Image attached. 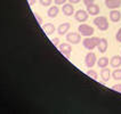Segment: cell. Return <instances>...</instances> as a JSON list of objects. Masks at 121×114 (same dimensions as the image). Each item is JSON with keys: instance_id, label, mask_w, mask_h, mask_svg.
Here are the masks:
<instances>
[{"instance_id": "obj_3", "label": "cell", "mask_w": 121, "mask_h": 114, "mask_svg": "<svg viewBox=\"0 0 121 114\" xmlns=\"http://www.w3.org/2000/svg\"><path fill=\"white\" fill-rule=\"evenodd\" d=\"M78 31H79V34L80 35H83V37H91L94 34V27L88 25V24H85L82 23L78 26Z\"/></svg>"}, {"instance_id": "obj_14", "label": "cell", "mask_w": 121, "mask_h": 114, "mask_svg": "<svg viewBox=\"0 0 121 114\" xmlns=\"http://www.w3.org/2000/svg\"><path fill=\"white\" fill-rule=\"evenodd\" d=\"M101 78L104 82H108V81L110 80V78H111V71H110V68H108V67H103V68H102Z\"/></svg>"}, {"instance_id": "obj_22", "label": "cell", "mask_w": 121, "mask_h": 114, "mask_svg": "<svg viewBox=\"0 0 121 114\" xmlns=\"http://www.w3.org/2000/svg\"><path fill=\"white\" fill-rule=\"evenodd\" d=\"M112 89L114 91H118V93H121V83H117L114 86H112Z\"/></svg>"}, {"instance_id": "obj_18", "label": "cell", "mask_w": 121, "mask_h": 114, "mask_svg": "<svg viewBox=\"0 0 121 114\" xmlns=\"http://www.w3.org/2000/svg\"><path fill=\"white\" fill-rule=\"evenodd\" d=\"M108 63H110V59H108V57H105V56L98 58V60H97V65H98V67H101V68H103V67H108Z\"/></svg>"}, {"instance_id": "obj_24", "label": "cell", "mask_w": 121, "mask_h": 114, "mask_svg": "<svg viewBox=\"0 0 121 114\" xmlns=\"http://www.w3.org/2000/svg\"><path fill=\"white\" fill-rule=\"evenodd\" d=\"M52 42H53V45H54V46H56V47H57V46L60 43L58 38H53V39H52Z\"/></svg>"}, {"instance_id": "obj_1", "label": "cell", "mask_w": 121, "mask_h": 114, "mask_svg": "<svg viewBox=\"0 0 121 114\" xmlns=\"http://www.w3.org/2000/svg\"><path fill=\"white\" fill-rule=\"evenodd\" d=\"M99 39L101 38H98V37H86L83 41H82V45H83V47L88 49V50H93L95 48L97 47V45H98V42H99Z\"/></svg>"}, {"instance_id": "obj_11", "label": "cell", "mask_w": 121, "mask_h": 114, "mask_svg": "<svg viewBox=\"0 0 121 114\" xmlns=\"http://www.w3.org/2000/svg\"><path fill=\"white\" fill-rule=\"evenodd\" d=\"M105 6L108 9H118L121 7V0H105Z\"/></svg>"}, {"instance_id": "obj_9", "label": "cell", "mask_w": 121, "mask_h": 114, "mask_svg": "<svg viewBox=\"0 0 121 114\" xmlns=\"http://www.w3.org/2000/svg\"><path fill=\"white\" fill-rule=\"evenodd\" d=\"M99 6L98 5H96V4H90V5H88L87 6V12L88 15H91V16H96V15H98L99 14Z\"/></svg>"}, {"instance_id": "obj_13", "label": "cell", "mask_w": 121, "mask_h": 114, "mask_svg": "<svg viewBox=\"0 0 121 114\" xmlns=\"http://www.w3.org/2000/svg\"><path fill=\"white\" fill-rule=\"evenodd\" d=\"M108 64H110L112 67H114V68L120 67L121 66V56H119V55L113 56V57L110 59V63H108Z\"/></svg>"}, {"instance_id": "obj_27", "label": "cell", "mask_w": 121, "mask_h": 114, "mask_svg": "<svg viewBox=\"0 0 121 114\" xmlns=\"http://www.w3.org/2000/svg\"><path fill=\"white\" fill-rule=\"evenodd\" d=\"M95 0H83V4L86 5V6H88V5H90V4H94Z\"/></svg>"}, {"instance_id": "obj_5", "label": "cell", "mask_w": 121, "mask_h": 114, "mask_svg": "<svg viewBox=\"0 0 121 114\" xmlns=\"http://www.w3.org/2000/svg\"><path fill=\"white\" fill-rule=\"evenodd\" d=\"M96 62H97V57H96L95 53H88L86 55V57H85V64H86V66L88 68H91L96 64Z\"/></svg>"}, {"instance_id": "obj_28", "label": "cell", "mask_w": 121, "mask_h": 114, "mask_svg": "<svg viewBox=\"0 0 121 114\" xmlns=\"http://www.w3.org/2000/svg\"><path fill=\"white\" fill-rule=\"evenodd\" d=\"M27 2H29V5H30V6H33L34 4L37 2V0H27Z\"/></svg>"}, {"instance_id": "obj_2", "label": "cell", "mask_w": 121, "mask_h": 114, "mask_svg": "<svg viewBox=\"0 0 121 114\" xmlns=\"http://www.w3.org/2000/svg\"><path fill=\"white\" fill-rule=\"evenodd\" d=\"M94 24L97 26V29L99 30V31H106L108 29V21L106 17H104V16H97V17H95L94 18Z\"/></svg>"}, {"instance_id": "obj_19", "label": "cell", "mask_w": 121, "mask_h": 114, "mask_svg": "<svg viewBox=\"0 0 121 114\" xmlns=\"http://www.w3.org/2000/svg\"><path fill=\"white\" fill-rule=\"evenodd\" d=\"M112 78L114 80H121V68L117 67L114 71L112 72Z\"/></svg>"}, {"instance_id": "obj_25", "label": "cell", "mask_w": 121, "mask_h": 114, "mask_svg": "<svg viewBox=\"0 0 121 114\" xmlns=\"http://www.w3.org/2000/svg\"><path fill=\"white\" fill-rule=\"evenodd\" d=\"M54 2L56 6H60V5H64L66 2V0H54Z\"/></svg>"}, {"instance_id": "obj_21", "label": "cell", "mask_w": 121, "mask_h": 114, "mask_svg": "<svg viewBox=\"0 0 121 114\" xmlns=\"http://www.w3.org/2000/svg\"><path fill=\"white\" fill-rule=\"evenodd\" d=\"M53 0H40V5L43 7H49L52 5Z\"/></svg>"}, {"instance_id": "obj_16", "label": "cell", "mask_w": 121, "mask_h": 114, "mask_svg": "<svg viewBox=\"0 0 121 114\" xmlns=\"http://www.w3.org/2000/svg\"><path fill=\"white\" fill-rule=\"evenodd\" d=\"M70 23H62L60 26H58V29H57V32H58V34L60 35H63V34H66L67 31L70 30Z\"/></svg>"}, {"instance_id": "obj_7", "label": "cell", "mask_w": 121, "mask_h": 114, "mask_svg": "<svg viewBox=\"0 0 121 114\" xmlns=\"http://www.w3.org/2000/svg\"><path fill=\"white\" fill-rule=\"evenodd\" d=\"M74 18L78 21V22H80V23H83V22H86L88 20V13L86 10H78V12H75L74 13Z\"/></svg>"}, {"instance_id": "obj_23", "label": "cell", "mask_w": 121, "mask_h": 114, "mask_svg": "<svg viewBox=\"0 0 121 114\" xmlns=\"http://www.w3.org/2000/svg\"><path fill=\"white\" fill-rule=\"evenodd\" d=\"M115 39H117L118 42H121V27L118 30V32H117V34H115Z\"/></svg>"}, {"instance_id": "obj_4", "label": "cell", "mask_w": 121, "mask_h": 114, "mask_svg": "<svg viewBox=\"0 0 121 114\" xmlns=\"http://www.w3.org/2000/svg\"><path fill=\"white\" fill-rule=\"evenodd\" d=\"M66 41L71 45H78L81 41V35L77 32H71L66 34Z\"/></svg>"}, {"instance_id": "obj_6", "label": "cell", "mask_w": 121, "mask_h": 114, "mask_svg": "<svg viewBox=\"0 0 121 114\" xmlns=\"http://www.w3.org/2000/svg\"><path fill=\"white\" fill-rule=\"evenodd\" d=\"M57 47H58V50H60V53L64 55L66 58H70L71 53H72V47H71L70 43H60V45H58Z\"/></svg>"}, {"instance_id": "obj_29", "label": "cell", "mask_w": 121, "mask_h": 114, "mask_svg": "<svg viewBox=\"0 0 121 114\" xmlns=\"http://www.w3.org/2000/svg\"><path fill=\"white\" fill-rule=\"evenodd\" d=\"M69 2H70V4H72V5H74V4L80 2V0H69Z\"/></svg>"}, {"instance_id": "obj_8", "label": "cell", "mask_w": 121, "mask_h": 114, "mask_svg": "<svg viewBox=\"0 0 121 114\" xmlns=\"http://www.w3.org/2000/svg\"><path fill=\"white\" fill-rule=\"evenodd\" d=\"M62 12H63V14L65 15V16H72L74 14V7L72 4H64L63 5V7H62Z\"/></svg>"}, {"instance_id": "obj_20", "label": "cell", "mask_w": 121, "mask_h": 114, "mask_svg": "<svg viewBox=\"0 0 121 114\" xmlns=\"http://www.w3.org/2000/svg\"><path fill=\"white\" fill-rule=\"evenodd\" d=\"M87 74L90 76V78H93L94 80H97V78H98V74H97V72H96V71H94V70H89V71H87Z\"/></svg>"}, {"instance_id": "obj_10", "label": "cell", "mask_w": 121, "mask_h": 114, "mask_svg": "<svg viewBox=\"0 0 121 114\" xmlns=\"http://www.w3.org/2000/svg\"><path fill=\"white\" fill-rule=\"evenodd\" d=\"M108 40H106L105 38H101V39H99V42H98V45H97L98 51L102 53V54H104V53L108 50Z\"/></svg>"}, {"instance_id": "obj_17", "label": "cell", "mask_w": 121, "mask_h": 114, "mask_svg": "<svg viewBox=\"0 0 121 114\" xmlns=\"http://www.w3.org/2000/svg\"><path fill=\"white\" fill-rule=\"evenodd\" d=\"M42 29H43V31L46 32L47 35H52L55 32V25L52 24V23H47V24L42 25Z\"/></svg>"}, {"instance_id": "obj_15", "label": "cell", "mask_w": 121, "mask_h": 114, "mask_svg": "<svg viewBox=\"0 0 121 114\" xmlns=\"http://www.w3.org/2000/svg\"><path fill=\"white\" fill-rule=\"evenodd\" d=\"M58 13H60V9H58V7L56 6H49V9H48L47 12V15L48 17H50V18H54V17H56L57 15H58Z\"/></svg>"}, {"instance_id": "obj_26", "label": "cell", "mask_w": 121, "mask_h": 114, "mask_svg": "<svg viewBox=\"0 0 121 114\" xmlns=\"http://www.w3.org/2000/svg\"><path fill=\"white\" fill-rule=\"evenodd\" d=\"M34 17L37 18V21H38V23H39V24H42V20H41V17H40V15H39V14L34 13Z\"/></svg>"}, {"instance_id": "obj_12", "label": "cell", "mask_w": 121, "mask_h": 114, "mask_svg": "<svg viewBox=\"0 0 121 114\" xmlns=\"http://www.w3.org/2000/svg\"><path fill=\"white\" fill-rule=\"evenodd\" d=\"M108 16H110V20L112 21L113 23H118L121 20V13L118 9H111Z\"/></svg>"}]
</instances>
